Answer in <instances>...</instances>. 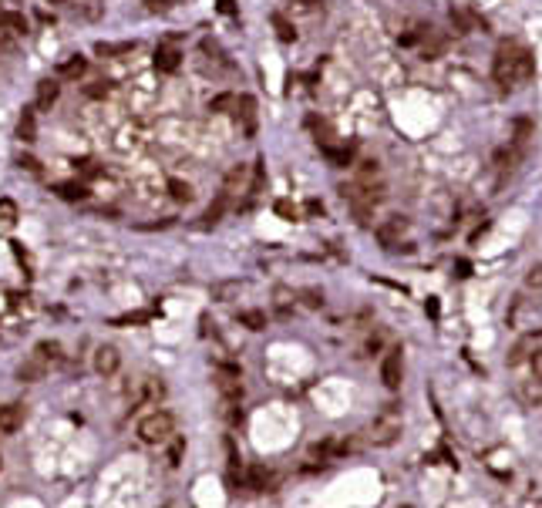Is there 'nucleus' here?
Returning <instances> with one entry per match:
<instances>
[{"mask_svg": "<svg viewBox=\"0 0 542 508\" xmlns=\"http://www.w3.org/2000/svg\"><path fill=\"white\" fill-rule=\"evenodd\" d=\"M17 138L24 142V145H31V142L38 138V121H34V112H31V108H24V114H20V121H17Z\"/></svg>", "mask_w": 542, "mask_h": 508, "instance_id": "nucleus-16", "label": "nucleus"}, {"mask_svg": "<svg viewBox=\"0 0 542 508\" xmlns=\"http://www.w3.org/2000/svg\"><path fill=\"white\" fill-rule=\"evenodd\" d=\"M401 377H405V357H401V347H391L381 360V380H384L387 391H398L401 387Z\"/></svg>", "mask_w": 542, "mask_h": 508, "instance_id": "nucleus-5", "label": "nucleus"}, {"mask_svg": "<svg viewBox=\"0 0 542 508\" xmlns=\"http://www.w3.org/2000/svg\"><path fill=\"white\" fill-rule=\"evenodd\" d=\"M152 64H155V71L172 75V71H179V64H182V51H179L175 44H158V47H155Z\"/></svg>", "mask_w": 542, "mask_h": 508, "instance_id": "nucleus-10", "label": "nucleus"}, {"mask_svg": "<svg viewBox=\"0 0 542 508\" xmlns=\"http://www.w3.org/2000/svg\"><path fill=\"white\" fill-rule=\"evenodd\" d=\"M270 20H273V31H276V38L283 40V44H293V40H296V27H293V24L283 17L280 10H276Z\"/></svg>", "mask_w": 542, "mask_h": 508, "instance_id": "nucleus-18", "label": "nucleus"}, {"mask_svg": "<svg viewBox=\"0 0 542 508\" xmlns=\"http://www.w3.org/2000/svg\"><path fill=\"white\" fill-rule=\"evenodd\" d=\"M300 297H303V303H307L310 310H317V306H324V293H320V290H303Z\"/></svg>", "mask_w": 542, "mask_h": 508, "instance_id": "nucleus-34", "label": "nucleus"}, {"mask_svg": "<svg viewBox=\"0 0 542 508\" xmlns=\"http://www.w3.org/2000/svg\"><path fill=\"white\" fill-rule=\"evenodd\" d=\"M216 387H219L223 401H239V397H243L239 367H219V371H216Z\"/></svg>", "mask_w": 542, "mask_h": 508, "instance_id": "nucleus-7", "label": "nucleus"}, {"mask_svg": "<svg viewBox=\"0 0 542 508\" xmlns=\"http://www.w3.org/2000/svg\"><path fill=\"white\" fill-rule=\"evenodd\" d=\"M273 297H276V310H280V313L287 317V313H290V303H293V293H290V290H283V286H280V290H276Z\"/></svg>", "mask_w": 542, "mask_h": 508, "instance_id": "nucleus-31", "label": "nucleus"}, {"mask_svg": "<svg viewBox=\"0 0 542 508\" xmlns=\"http://www.w3.org/2000/svg\"><path fill=\"white\" fill-rule=\"evenodd\" d=\"M263 179H266V175H263V158H256V172H253V186H250V195H256V192L263 188Z\"/></svg>", "mask_w": 542, "mask_h": 508, "instance_id": "nucleus-35", "label": "nucleus"}, {"mask_svg": "<svg viewBox=\"0 0 542 508\" xmlns=\"http://www.w3.org/2000/svg\"><path fill=\"white\" fill-rule=\"evenodd\" d=\"M405 232H407V219H401V216H391L387 223L377 226V243L384 246V249H394V246H401Z\"/></svg>", "mask_w": 542, "mask_h": 508, "instance_id": "nucleus-8", "label": "nucleus"}, {"mask_svg": "<svg viewBox=\"0 0 542 508\" xmlns=\"http://www.w3.org/2000/svg\"><path fill=\"white\" fill-rule=\"evenodd\" d=\"M529 377H536V380H542V347H532L529 350Z\"/></svg>", "mask_w": 542, "mask_h": 508, "instance_id": "nucleus-27", "label": "nucleus"}, {"mask_svg": "<svg viewBox=\"0 0 542 508\" xmlns=\"http://www.w3.org/2000/svg\"><path fill=\"white\" fill-rule=\"evenodd\" d=\"M145 3H149V7H152V10H158V7H162V3H165V0H145Z\"/></svg>", "mask_w": 542, "mask_h": 508, "instance_id": "nucleus-42", "label": "nucleus"}, {"mask_svg": "<svg viewBox=\"0 0 542 508\" xmlns=\"http://www.w3.org/2000/svg\"><path fill=\"white\" fill-rule=\"evenodd\" d=\"M182 451H186V441H182V438H175V441H172V448H169V461H172V465H179V458H182Z\"/></svg>", "mask_w": 542, "mask_h": 508, "instance_id": "nucleus-37", "label": "nucleus"}, {"mask_svg": "<svg viewBox=\"0 0 542 508\" xmlns=\"http://www.w3.org/2000/svg\"><path fill=\"white\" fill-rule=\"evenodd\" d=\"M121 367V354H118V347L112 343H105V347H98L95 350V371L101 377H112Z\"/></svg>", "mask_w": 542, "mask_h": 508, "instance_id": "nucleus-11", "label": "nucleus"}, {"mask_svg": "<svg viewBox=\"0 0 542 508\" xmlns=\"http://www.w3.org/2000/svg\"><path fill=\"white\" fill-rule=\"evenodd\" d=\"M529 138H532V121H529V118H519V121H515V138H512V149L522 155V149L529 145Z\"/></svg>", "mask_w": 542, "mask_h": 508, "instance_id": "nucleus-21", "label": "nucleus"}, {"mask_svg": "<svg viewBox=\"0 0 542 508\" xmlns=\"http://www.w3.org/2000/svg\"><path fill=\"white\" fill-rule=\"evenodd\" d=\"M398 434H401V417H398V411L394 408H387L384 414L377 417L374 424H370V441L374 444H381V448H387V444H394L398 441Z\"/></svg>", "mask_w": 542, "mask_h": 508, "instance_id": "nucleus-3", "label": "nucleus"}, {"mask_svg": "<svg viewBox=\"0 0 542 508\" xmlns=\"http://www.w3.org/2000/svg\"><path fill=\"white\" fill-rule=\"evenodd\" d=\"M525 290H542V263H536L525 273Z\"/></svg>", "mask_w": 542, "mask_h": 508, "instance_id": "nucleus-32", "label": "nucleus"}, {"mask_svg": "<svg viewBox=\"0 0 542 508\" xmlns=\"http://www.w3.org/2000/svg\"><path fill=\"white\" fill-rule=\"evenodd\" d=\"M169 195H172L175 202H189L193 199V186L182 182V179H169Z\"/></svg>", "mask_w": 542, "mask_h": 508, "instance_id": "nucleus-24", "label": "nucleus"}, {"mask_svg": "<svg viewBox=\"0 0 542 508\" xmlns=\"http://www.w3.org/2000/svg\"><path fill=\"white\" fill-rule=\"evenodd\" d=\"M324 155H327L333 165H347L350 162V149H330V145H324Z\"/></svg>", "mask_w": 542, "mask_h": 508, "instance_id": "nucleus-30", "label": "nucleus"}, {"mask_svg": "<svg viewBox=\"0 0 542 508\" xmlns=\"http://www.w3.org/2000/svg\"><path fill=\"white\" fill-rule=\"evenodd\" d=\"M24 417H27L24 404H3L0 408V434H17L24 428Z\"/></svg>", "mask_w": 542, "mask_h": 508, "instance_id": "nucleus-12", "label": "nucleus"}, {"mask_svg": "<svg viewBox=\"0 0 542 508\" xmlns=\"http://www.w3.org/2000/svg\"><path fill=\"white\" fill-rule=\"evenodd\" d=\"M84 94H91V98H105V94H108V84H105V81H95V84L84 88Z\"/></svg>", "mask_w": 542, "mask_h": 508, "instance_id": "nucleus-38", "label": "nucleus"}, {"mask_svg": "<svg viewBox=\"0 0 542 508\" xmlns=\"http://www.w3.org/2000/svg\"><path fill=\"white\" fill-rule=\"evenodd\" d=\"M128 51H135V40H118V44H105V40H98L95 44V54H101V57L128 54Z\"/></svg>", "mask_w": 542, "mask_h": 508, "instance_id": "nucleus-20", "label": "nucleus"}, {"mask_svg": "<svg viewBox=\"0 0 542 508\" xmlns=\"http://www.w3.org/2000/svg\"><path fill=\"white\" fill-rule=\"evenodd\" d=\"M226 206H229V192H226V188H223V192H219V195H216L213 202H209V209H206V212H202V223H199V226H202V229L216 226V223H219V219H223V212H226Z\"/></svg>", "mask_w": 542, "mask_h": 508, "instance_id": "nucleus-14", "label": "nucleus"}, {"mask_svg": "<svg viewBox=\"0 0 542 508\" xmlns=\"http://www.w3.org/2000/svg\"><path fill=\"white\" fill-rule=\"evenodd\" d=\"M243 485L250 491H276L280 488V475L273 468H263V465H250V468H243Z\"/></svg>", "mask_w": 542, "mask_h": 508, "instance_id": "nucleus-4", "label": "nucleus"}, {"mask_svg": "<svg viewBox=\"0 0 542 508\" xmlns=\"http://www.w3.org/2000/svg\"><path fill=\"white\" fill-rule=\"evenodd\" d=\"M236 121L243 125V135H246V138L256 135V98H253V94L236 98Z\"/></svg>", "mask_w": 542, "mask_h": 508, "instance_id": "nucleus-9", "label": "nucleus"}, {"mask_svg": "<svg viewBox=\"0 0 542 508\" xmlns=\"http://www.w3.org/2000/svg\"><path fill=\"white\" fill-rule=\"evenodd\" d=\"M34 354H38V357H44L47 364H54V360L61 357V343H54V340H40L38 347H34Z\"/></svg>", "mask_w": 542, "mask_h": 508, "instance_id": "nucleus-26", "label": "nucleus"}, {"mask_svg": "<svg viewBox=\"0 0 542 508\" xmlns=\"http://www.w3.org/2000/svg\"><path fill=\"white\" fill-rule=\"evenodd\" d=\"M216 10L223 17H236V0H216Z\"/></svg>", "mask_w": 542, "mask_h": 508, "instance_id": "nucleus-36", "label": "nucleus"}, {"mask_svg": "<svg viewBox=\"0 0 542 508\" xmlns=\"http://www.w3.org/2000/svg\"><path fill=\"white\" fill-rule=\"evenodd\" d=\"M536 347V340L532 337H525V340H519L515 347H512V354H509V367H522L525 364V357H529V350Z\"/></svg>", "mask_w": 542, "mask_h": 508, "instance_id": "nucleus-22", "label": "nucleus"}, {"mask_svg": "<svg viewBox=\"0 0 542 508\" xmlns=\"http://www.w3.org/2000/svg\"><path fill=\"white\" fill-rule=\"evenodd\" d=\"M276 212H280V216H287V219H296V209H293L290 202H276Z\"/></svg>", "mask_w": 542, "mask_h": 508, "instance_id": "nucleus-39", "label": "nucleus"}, {"mask_svg": "<svg viewBox=\"0 0 542 508\" xmlns=\"http://www.w3.org/2000/svg\"><path fill=\"white\" fill-rule=\"evenodd\" d=\"M229 108H236V94H229V91L209 101V112H229Z\"/></svg>", "mask_w": 542, "mask_h": 508, "instance_id": "nucleus-28", "label": "nucleus"}, {"mask_svg": "<svg viewBox=\"0 0 542 508\" xmlns=\"http://www.w3.org/2000/svg\"><path fill=\"white\" fill-rule=\"evenodd\" d=\"M307 209H310V212H313V216H317V212H324V206H320L317 199H310V202H307Z\"/></svg>", "mask_w": 542, "mask_h": 508, "instance_id": "nucleus-41", "label": "nucleus"}, {"mask_svg": "<svg viewBox=\"0 0 542 508\" xmlns=\"http://www.w3.org/2000/svg\"><path fill=\"white\" fill-rule=\"evenodd\" d=\"M27 34V17L17 10H0V44H14L17 38Z\"/></svg>", "mask_w": 542, "mask_h": 508, "instance_id": "nucleus-6", "label": "nucleus"}, {"mask_svg": "<svg viewBox=\"0 0 542 508\" xmlns=\"http://www.w3.org/2000/svg\"><path fill=\"white\" fill-rule=\"evenodd\" d=\"M138 438H142L145 444H165V441L172 438V414L155 411V414L142 417V421H138Z\"/></svg>", "mask_w": 542, "mask_h": 508, "instance_id": "nucleus-2", "label": "nucleus"}, {"mask_svg": "<svg viewBox=\"0 0 542 508\" xmlns=\"http://www.w3.org/2000/svg\"><path fill=\"white\" fill-rule=\"evenodd\" d=\"M58 94H61V84L54 81V77H47V81H40L38 84V98H34V101H38L40 112H47V108L58 101Z\"/></svg>", "mask_w": 542, "mask_h": 508, "instance_id": "nucleus-15", "label": "nucleus"}, {"mask_svg": "<svg viewBox=\"0 0 542 508\" xmlns=\"http://www.w3.org/2000/svg\"><path fill=\"white\" fill-rule=\"evenodd\" d=\"M239 323L250 327V330H263V327H266V313H263V310H243V313H239Z\"/></svg>", "mask_w": 542, "mask_h": 508, "instance_id": "nucleus-25", "label": "nucleus"}, {"mask_svg": "<svg viewBox=\"0 0 542 508\" xmlns=\"http://www.w3.org/2000/svg\"><path fill=\"white\" fill-rule=\"evenodd\" d=\"M54 192H58L64 202H81V199H88V188L81 186V182H61V186H54Z\"/></svg>", "mask_w": 542, "mask_h": 508, "instance_id": "nucleus-19", "label": "nucleus"}, {"mask_svg": "<svg viewBox=\"0 0 542 508\" xmlns=\"http://www.w3.org/2000/svg\"><path fill=\"white\" fill-rule=\"evenodd\" d=\"M44 374H47V360L38 357V354L27 360V364H20V371H17L20 380H40Z\"/></svg>", "mask_w": 542, "mask_h": 508, "instance_id": "nucleus-17", "label": "nucleus"}, {"mask_svg": "<svg viewBox=\"0 0 542 508\" xmlns=\"http://www.w3.org/2000/svg\"><path fill=\"white\" fill-rule=\"evenodd\" d=\"M243 175H246V169H243V165L229 169V172H226V186H223V188H226V192L232 195V192H236V186H243Z\"/></svg>", "mask_w": 542, "mask_h": 508, "instance_id": "nucleus-29", "label": "nucleus"}, {"mask_svg": "<svg viewBox=\"0 0 542 508\" xmlns=\"http://www.w3.org/2000/svg\"><path fill=\"white\" fill-rule=\"evenodd\" d=\"M17 219V206L10 199H0V223H14Z\"/></svg>", "mask_w": 542, "mask_h": 508, "instance_id": "nucleus-33", "label": "nucleus"}, {"mask_svg": "<svg viewBox=\"0 0 542 508\" xmlns=\"http://www.w3.org/2000/svg\"><path fill=\"white\" fill-rule=\"evenodd\" d=\"M84 68H88V61H84L81 54H75L71 61H64V64H61L58 75L61 77H81V75H84Z\"/></svg>", "mask_w": 542, "mask_h": 508, "instance_id": "nucleus-23", "label": "nucleus"}, {"mask_svg": "<svg viewBox=\"0 0 542 508\" xmlns=\"http://www.w3.org/2000/svg\"><path fill=\"white\" fill-rule=\"evenodd\" d=\"M20 169H31V172H40V165H38V162H34V158H24V155H20Z\"/></svg>", "mask_w": 542, "mask_h": 508, "instance_id": "nucleus-40", "label": "nucleus"}, {"mask_svg": "<svg viewBox=\"0 0 542 508\" xmlns=\"http://www.w3.org/2000/svg\"><path fill=\"white\" fill-rule=\"evenodd\" d=\"M515 394H519V401H522L525 408H539V404H542V380H536V377H525V380H519Z\"/></svg>", "mask_w": 542, "mask_h": 508, "instance_id": "nucleus-13", "label": "nucleus"}, {"mask_svg": "<svg viewBox=\"0 0 542 508\" xmlns=\"http://www.w3.org/2000/svg\"><path fill=\"white\" fill-rule=\"evenodd\" d=\"M492 75H495V81H499L502 91H515V88H522L525 81H532V75H536V61H532V54L525 51L522 44L502 40L499 51H495Z\"/></svg>", "mask_w": 542, "mask_h": 508, "instance_id": "nucleus-1", "label": "nucleus"}]
</instances>
